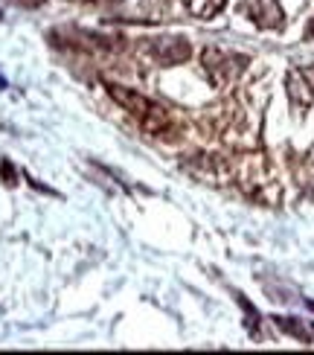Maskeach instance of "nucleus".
Wrapping results in <instances>:
<instances>
[{
	"label": "nucleus",
	"instance_id": "nucleus-1",
	"mask_svg": "<svg viewBox=\"0 0 314 355\" xmlns=\"http://www.w3.org/2000/svg\"><path fill=\"white\" fill-rule=\"evenodd\" d=\"M105 91H108V96L116 102L119 108H125L134 120H137V125L143 131H148V135H166V131L172 128V120L166 108H160L157 102L146 99L143 94H137L134 87H125V85H116V82H105Z\"/></svg>",
	"mask_w": 314,
	"mask_h": 355
},
{
	"label": "nucleus",
	"instance_id": "nucleus-2",
	"mask_svg": "<svg viewBox=\"0 0 314 355\" xmlns=\"http://www.w3.org/2000/svg\"><path fill=\"white\" fill-rule=\"evenodd\" d=\"M201 64H204L207 79L213 82L216 87H224V85H230L238 76V73H242L250 64V58L242 55V53L221 50V47H207L201 53Z\"/></svg>",
	"mask_w": 314,
	"mask_h": 355
},
{
	"label": "nucleus",
	"instance_id": "nucleus-3",
	"mask_svg": "<svg viewBox=\"0 0 314 355\" xmlns=\"http://www.w3.org/2000/svg\"><path fill=\"white\" fill-rule=\"evenodd\" d=\"M286 87H288V96L297 102V105L314 108V64L288 70Z\"/></svg>",
	"mask_w": 314,
	"mask_h": 355
},
{
	"label": "nucleus",
	"instance_id": "nucleus-4",
	"mask_svg": "<svg viewBox=\"0 0 314 355\" xmlns=\"http://www.w3.org/2000/svg\"><path fill=\"white\" fill-rule=\"evenodd\" d=\"M245 12L262 29H279L286 24V12H282L279 0H245Z\"/></svg>",
	"mask_w": 314,
	"mask_h": 355
},
{
	"label": "nucleus",
	"instance_id": "nucleus-5",
	"mask_svg": "<svg viewBox=\"0 0 314 355\" xmlns=\"http://www.w3.org/2000/svg\"><path fill=\"white\" fill-rule=\"evenodd\" d=\"M192 53L189 41L186 38H157L155 41V58L163 67H172V64H181L186 62Z\"/></svg>",
	"mask_w": 314,
	"mask_h": 355
},
{
	"label": "nucleus",
	"instance_id": "nucleus-6",
	"mask_svg": "<svg viewBox=\"0 0 314 355\" xmlns=\"http://www.w3.org/2000/svg\"><path fill=\"white\" fill-rule=\"evenodd\" d=\"M227 0H184V6L189 9V15H195V18H213L224 9Z\"/></svg>",
	"mask_w": 314,
	"mask_h": 355
},
{
	"label": "nucleus",
	"instance_id": "nucleus-7",
	"mask_svg": "<svg viewBox=\"0 0 314 355\" xmlns=\"http://www.w3.org/2000/svg\"><path fill=\"white\" fill-rule=\"evenodd\" d=\"M274 320H277V327L282 332L300 338V341H311V332H308V327H306L303 320H297V318H274Z\"/></svg>",
	"mask_w": 314,
	"mask_h": 355
},
{
	"label": "nucleus",
	"instance_id": "nucleus-8",
	"mask_svg": "<svg viewBox=\"0 0 314 355\" xmlns=\"http://www.w3.org/2000/svg\"><path fill=\"white\" fill-rule=\"evenodd\" d=\"M0 175H3V181H6L9 187L18 184V175H15V169H12L9 160H3V164H0Z\"/></svg>",
	"mask_w": 314,
	"mask_h": 355
},
{
	"label": "nucleus",
	"instance_id": "nucleus-9",
	"mask_svg": "<svg viewBox=\"0 0 314 355\" xmlns=\"http://www.w3.org/2000/svg\"><path fill=\"white\" fill-rule=\"evenodd\" d=\"M12 3H18V6H24V9H38L44 0H12Z\"/></svg>",
	"mask_w": 314,
	"mask_h": 355
},
{
	"label": "nucleus",
	"instance_id": "nucleus-10",
	"mask_svg": "<svg viewBox=\"0 0 314 355\" xmlns=\"http://www.w3.org/2000/svg\"><path fill=\"white\" fill-rule=\"evenodd\" d=\"M308 35H314V21H311V26H308Z\"/></svg>",
	"mask_w": 314,
	"mask_h": 355
},
{
	"label": "nucleus",
	"instance_id": "nucleus-11",
	"mask_svg": "<svg viewBox=\"0 0 314 355\" xmlns=\"http://www.w3.org/2000/svg\"><path fill=\"white\" fill-rule=\"evenodd\" d=\"M91 3H99V0H91Z\"/></svg>",
	"mask_w": 314,
	"mask_h": 355
}]
</instances>
